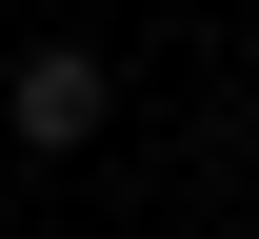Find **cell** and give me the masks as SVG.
Returning a JSON list of instances; mask_svg holds the SVG:
<instances>
[{"mask_svg":"<svg viewBox=\"0 0 259 239\" xmlns=\"http://www.w3.org/2000/svg\"><path fill=\"white\" fill-rule=\"evenodd\" d=\"M100 120H120V80H100V40H40V60L0 80V139H20V160H80Z\"/></svg>","mask_w":259,"mask_h":239,"instance_id":"6da1fadb","label":"cell"}]
</instances>
